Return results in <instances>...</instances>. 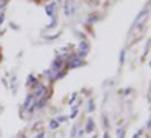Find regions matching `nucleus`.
Here are the masks:
<instances>
[{"label": "nucleus", "mask_w": 151, "mask_h": 138, "mask_svg": "<svg viewBox=\"0 0 151 138\" xmlns=\"http://www.w3.org/2000/svg\"><path fill=\"white\" fill-rule=\"evenodd\" d=\"M45 93H47V90H45L44 85H41V84H36V85H35V93H33V96H35L36 99L45 96Z\"/></svg>", "instance_id": "1"}, {"label": "nucleus", "mask_w": 151, "mask_h": 138, "mask_svg": "<svg viewBox=\"0 0 151 138\" xmlns=\"http://www.w3.org/2000/svg\"><path fill=\"white\" fill-rule=\"evenodd\" d=\"M80 65H83V61H82V58H71L70 61H68V64H67V67L68 68H77V67H80Z\"/></svg>", "instance_id": "2"}, {"label": "nucleus", "mask_w": 151, "mask_h": 138, "mask_svg": "<svg viewBox=\"0 0 151 138\" xmlns=\"http://www.w3.org/2000/svg\"><path fill=\"white\" fill-rule=\"evenodd\" d=\"M88 50H89V44H88L86 41H82V43L79 44V55H80V56L86 55Z\"/></svg>", "instance_id": "3"}, {"label": "nucleus", "mask_w": 151, "mask_h": 138, "mask_svg": "<svg viewBox=\"0 0 151 138\" xmlns=\"http://www.w3.org/2000/svg\"><path fill=\"white\" fill-rule=\"evenodd\" d=\"M94 129H95V123H94V120H92V118H89V120L86 121L85 132H86V134H91V132H94Z\"/></svg>", "instance_id": "4"}, {"label": "nucleus", "mask_w": 151, "mask_h": 138, "mask_svg": "<svg viewBox=\"0 0 151 138\" xmlns=\"http://www.w3.org/2000/svg\"><path fill=\"white\" fill-rule=\"evenodd\" d=\"M64 59H62V58H58V59H55V62H53V65H52V68L53 70H56V71H60V67L62 65H64Z\"/></svg>", "instance_id": "5"}, {"label": "nucleus", "mask_w": 151, "mask_h": 138, "mask_svg": "<svg viewBox=\"0 0 151 138\" xmlns=\"http://www.w3.org/2000/svg\"><path fill=\"white\" fill-rule=\"evenodd\" d=\"M53 12H55V3H50V5L45 6V14H47L48 17H52Z\"/></svg>", "instance_id": "6"}, {"label": "nucleus", "mask_w": 151, "mask_h": 138, "mask_svg": "<svg viewBox=\"0 0 151 138\" xmlns=\"http://www.w3.org/2000/svg\"><path fill=\"white\" fill-rule=\"evenodd\" d=\"M65 15H71V0L65 2Z\"/></svg>", "instance_id": "7"}, {"label": "nucleus", "mask_w": 151, "mask_h": 138, "mask_svg": "<svg viewBox=\"0 0 151 138\" xmlns=\"http://www.w3.org/2000/svg\"><path fill=\"white\" fill-rule=\"evenodd\" d=\"M95 109V105H94V100H89V102H88V111L89 112H92Z\"/></svg>", "instance_id": "8"}, {"label": "nucleus", "mask_w": 151, "mask_h": 138, "mask_svg": "<svg viewBox=\"0 0 151 138\" xmlns=\"http://www.w3.org/2000/svg\"><path fill=\"white\" fill-rule=\"evenodd\" d=\"M124 58H125V50L122 49V50H121V53H119V64H121V65L124 64Z\"/></svg>", "instance_id": "9"}, {"label": "nucleus", "mask_w": 151, "mask_h": 138, "mask_svg": "<svg viewBox=\"0 0 151 138\" xmlns=\"http://www.w3.org/2000/svg\"><path fill=\"white\" fill-rule=\"evenodd\" d=\"M59 126V123L56 121V120H52V121H50V128H52V129H56Z\"/></svg>", "instance_id": "10"}, {"label": "nucleus", "mask_w": 151, "mask_h": 138, "mask_svg": "<svg viewBox=\"0 0 151 138\" xmlns=\"http://www.w3.org/2000/svg\"><path fill=\"white\" fill-rule=\"evenodd\" d=\"M77 112H79V109H77V108H73V111H71V115H70V118H76V115H77Z\"/></svg>", "instance_id": "11"}, {"label": "nucleus", "mask_w": 151, "mask_h": 138, "mask_svg": "<svg viewBox=\"0 0 151 138\" xmlns=\"http://www.w3.org/2000/svg\"><path fill=\"white\" fill-rule=\"evenodd\" d=\"M33 82L36 84V79H35L33 76H29V79H27V85H29V86H32V84H33Z\"/></svg>", "instance_id": "12"}, {"label": "nucleus", "mask_w": 151, "mask_h": 138, "mask_svg": "<svg viewBox=\"0 0 151 138\" xmlns=\"http://www.w3.org/2000/svg\"><path fill=\"white\" fill-rule=\"evenodd\" d=\"M65 120H68V117H65V115H62V117H59V118H58V120H56V121H58V123H59V124H60V123H64V121H65Z\"/></svg>", "instance_id": "13"}, {"label": "nucleus", "mask_w": 151, "mask_h": 138, "mask_svg": "<svg viewBox=\"0 0 151 138\" xmlns=\"http://www.w3.org/2000/svg\"><path fill=\"white\" fill-rule=\"evenodd\" d=\"M125 137V132H124V129H119L118 131V138H124Z\"/></svg>", "instance_id": "14"}, {"label": "nucleus", "mask_w": 151, "mask_h": 138, "mask_svg": "<svg viewBox=\"0 0 151 138\" xmlns=\"http://www.w3.org/2000/svg\"><path fill=\"white\" fill-rule=\"evenodd\" d=\"M76 97H77V94L74 93V94L71 96V99H70V105H73V102H74V100H76Z\"/></svg>", "instance_id": "15"}, {"label": "nucleus", "mask_w": 151, "mask_h": 138, "mask_svg": "<svg viewBox=\"0 0 151 138\" xmlns=\"http://www.w3.org/2000/svg\"><path fill=\"white\" fill-rule=\"evenodd\" d=\"M141 135H142V131H139L137 134H134V137H133V138H141Z\"/></svg>", "instance_id": "16"}, {"label": "nucleus", "mask_w": 151, "mask_h": 138, "mask_svg": "<svg viewBox=\"0 0 151 138\" xmlns=\"http://www.w3.org/2000/svg\"><path fill=\"white\" fill-rule=\"evenodd\" d=\"M3 20H5V14H0V24L3 23Z\"/></svg>", "instance_id": "17"}, {"label": "nucleus", "mask_w": 151, "mask_h": 138, "mask_svg": "<svg viewBox=\"0 0 151 138\" xmlns=\"http://www.w3.org/2000/svg\"><path fill=\"white\" fill-rule=\"evenodd\" d=\"M103 138H110V135H109V132H106V134L103 135Z\"/></svg>", "instance_id": "18"}, {"label": "nucleus", "mask_w": 151, "mask_h": 138, "mask_svg": "<svg viewBox=\"0 0 151 138\" xmlns=\"http://www.w3.org/2000/svg\"><path fill=\"white\" fill-rule=\"evenodd\" d=\"M92 138H97V135H94V137H92Z\"/></svg>", "instance_id": "19"}, {"label": "nucleus", "mask_w": 151, "mask_h": 138, "mask_svg": "<svg viewBox=\"0 0 151 138\" xmlns=\"http://www.w3.org/2000/svg\"><path fill=\"white\" fill-rule=\"evenodd\" d=\"M59 2H60V0H59Z\"/></svg>", "instance_id": "20"}]
</instances>
